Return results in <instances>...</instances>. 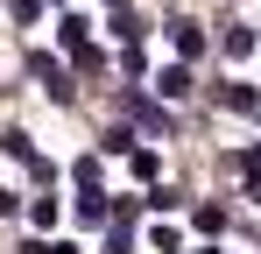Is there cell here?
Here are the masks:
<instances>
[{"label":"cell","instance_id":"obj_4","mask_svg":"<svg viewBox=\"0 0 261 254\" xmlns=\"http://www.w3.org/2000/svg\"><path fill=\"white\" fill-rule=\"evenodd\" d=\"M219 106H226V113H261V92L247 78H226L219 85Z\"/></svg>","mask_w":261,"mask_h":254},{"label":"cell","instance_id":"obj_17","mask_svg":"<svg viewBox=\"0 0 261 254\" xmlns=\"http://www.w3.org/2000/svg\"><path fill=\"white\" fill-rule=\"evenodd\" d=\"M240 169H247V176L261 184V141H254V148H240Z\"/></svg>","mask_w":261,"mask_h":254},{"label":"cell","instance_id":"obj_23","mask_svg":"<svg viewBox=\"0 0 261 254\" xmlns=\"http://www.w3.org/2000/svg\"><path fill=\"white\" fill-rule=\"evenodd\" d=\"M254 205H261V184H254Z\"/></svg>","mask_w":261,"mask_h":254},{"label":"cell","instance_id":"obj_1","mask_svg":"<svg viewBox=\"0 0 261 254\" xmlns=\"http://www.w3.org/2000/svg\"><path fill=\"white\" fill-rule=\"evenodd\" d=\"M170 49H176V64H198V57H205V29H198L191 14H176L170 21Z\"/></svg>","mask_w":261,"mask_h":254},{"label":"cell","instance_id":"obj_3","mask_svg":"<svg viewBox=\"0 0 261 254\" xmlns=\"http://www.w3.org/2000/svg\"><path fill=\"white\" fill-rule=\"evenodd\" d=\"M155 92H163V99H191V92H198V78H191V64H163V71H155Z\"/></svg>","mask_w":261,"mask_h":254},{"label":"cell","instance_id":"obj_12","mask_svg":"<svg viewBox=\"0 0 261 254\" xmlns=\"http://www.w3.org/2000/svg\"><path fill=\"white\" fill-rule=\"evenodd\" d=\"M99 148H106V156H134V134H127V127H106V141H99Z\"/></svg>","mask_w":261,"mask_h":254},{"label":"cell","instance_id":"obj_21","mask_svg":"<svg viewBox=\"0 0 261 254\" xmlns=\"http://www.w3.org/2000/svg\"><path fill=\"white\" fill-rule=\"evenodd\" d=\"M191 254H226V247H219V240H205V247H191Z\"/></svg>","mask_w":261,"mask_h":254},{"label":"cell","instance_id":"obj_14","mask_svg":"<svg viewBox=\"0 0 261 254\" xmlns=\"http://www.w3.org/2000/svg\"><path fill=\"white\" fill-rule=\"evenodd\" d=\"M176 205H184V198H176L170 184H155V191H148V212H176Z\"/></svg>","mask_w":261,"mask_h":254},{"label":"cell","instance_id":"obj_22","mask_svg":"<svg viewBox=\"0 0 261 254\" xmlns=\"http://www.w3.org/2000/svg\"><path fill=\"white\" fill-rule=\"evenodd\" d=\"M106 7H113V14H127V0H106Z\"/></svg>","mask_w":261,"mask_h":254},{"label":"cell","instance_id":"obj_11","mask_svg":"<svg viewBox=\"0 0 261 254\" xmlns=\"http://www.w3.org/2000/svg\"><path fill=\"white\" fill-rule=\"evenodd\" d=\"M29 219H36V226H43V233H49V226L64 219V205H57V198H36V205H29Z\"/></svg>","mask_w":261,"mask_h":254},{"label":"cell","instance_id":"obj_8","mask_svg":"<svg viewBox=\"0 0 261 254\" xmlns=\"http://www.w3.org/2000/svg\"><path fill=\"white\" fill-rule=\"evenodd\" d=\"M0 148H7V156H14V163H36V141H29V134H21V127H7V134H0Z\"/></svg>","mask_w":261,"mask_h":254},{"label":"cell","instance_id":"obj_16","mask_svg":"<svg viewBox=\"0 0 261 254\" xmlns=\"http://www.w3.org/2000/svg\"><path fill=\"white\" fill-rule=\"evenodd\" d=\"M134 247V233H127V226H113V233H106V254H127Z\"/></svg>","mask_w":261,"mask_h":254},{"label":"cell","instance_id":"obj_15","mask_svg":"<svg viewBox=\"0 0 261 254\" xmlns=\"http://www.w3.org/2000/svg\"><path fill=\"white\" fill-rule=\"evenodd\" d=\"M148 240H155V254H176V247H184V233H176V226H155Z\"/></svg>","mask_w":261,"mask_h":254},{"label":"cell","instance_id":"obj_5","mask_svg":"<svg viewBox=\"0 0 261 254\" xmlns=\"http://www.w3.org/2000/svg\"><path fill=\"white\" fill-rule=\"evenodd\" d=\"M29 71L43 78L49 99H71V78H64V64H57V57H43V49H36V57H29Z\"/></svg>","mask_w":261,"mask_h":254},{"label":"cell","instance_id":"obj_6","mask_svg":"<svg viewBox=\"0 0 261 254\" xmlns=\"http://www.w3.org/2000/svg\"><path fill=\"white\" fill-rule=\"evenodd\" d=\"M254 29H240V21H226V36H219V49H226V57H233V64H240V57H254Z\"/></svg>","mask_w":261,"mask_h":254},{"label":"cell","instance_id":"obj_10","mask_svg":"<svg viewBox=\"0 0 261 254\" xmlns=\"http://www.w3.org/2000/svg\"><path fill=\"white\" fill-rule=\"evenodd\" d=\"M191 219H198V233H226V205H198Z\"/></svg>","mask_w":261,"mask_h":254},{"label":"cell","instance_id":"obj_13","mask_svg":"<svg viewBox=\"0 0 261 254\" xmlns=\"http://www.w3.org/2000/svg\"><path fill=\"white\" fill-rule=\"evenodd\" d=\"M127 169H134V176H141V184H148V176H155V169H163V163H155V148H134V156H127Z\"/></svg>","mask_w":261,"mask_h":254},{"label":"cell","instance_id":"obj_18","mask_svg":"<svg viewBox=\"0 0 261 254\" xmlns=\"http://www.w3.org/2000/svg\"><path fill=\"white\" fill-rule=\"evenodd\" d=\"M49 254H85V247H78V240H49Z\"/></svg>","mask_w":261,"mask_h":254},{"label":"cell","instance_id":"obj_19","mask_svg":"<svg viewBox=\"0 0 261 254\" xmlns=\"http://www.w3.org/2000/svg\"><path fill=\"white\" fill-rule=\"evenodd\" d=\"M7 212H14V191H7V184H0V219H7Z\"/></svg>","mask_w":261,"mask_h":254},{"label":"cell","instance_id":"obj_2","mask_svg":"<svg viewBox=\"0 0 261 254\" xmlns=\"http://www.w3.org/2000/svg\"><path fill=\"white\" fill-rule=\"evenodd\" d=\"M57 42H64L71 57H92V49H99V42H92V21H85V14H64V21H57Z\"/></svg>","mask_w":261,"mask_h":254},{"label":"cell","instance_id":"obj_20","mask_svg":"<svg viewBox=\"0 0 261 254\" xmlns=\"http://www.w3.org/2000/svg\"><path fill=\"white\" fill-rule=\"evenodd\" d=\"M21 254H49V240H21Z\"/></svg>","mask_w":261,"mask_h":254},{"label":"cell","instance_id":"obj_7","mask_svg":"<svg viewBox=\"0 0 261 254\" xmlns=\"http://www.w3.org/2000/svg\"><path fill=\"white\" fill-rule=\"evenodd\" d=\"M127 113H134L141 127H155V134H170V113H163L155 99H141V92H127Z\"/></svg>","mask_w":261,"mask_h":254},{"label":"cell","instance_id":"obj_9","mask_svg":"<svg viewBox=\"0 0 261 254\" xmlns=\"http://www.w3.org/2000/svg\"><path fill=\"white\" fill-rule=\"evenodd\" d=\"M99 169H106L99 156H78V163H71V176H78V191H99Z\"/></svg>","mask_w":261,"mask_h":254}]
</instances>
